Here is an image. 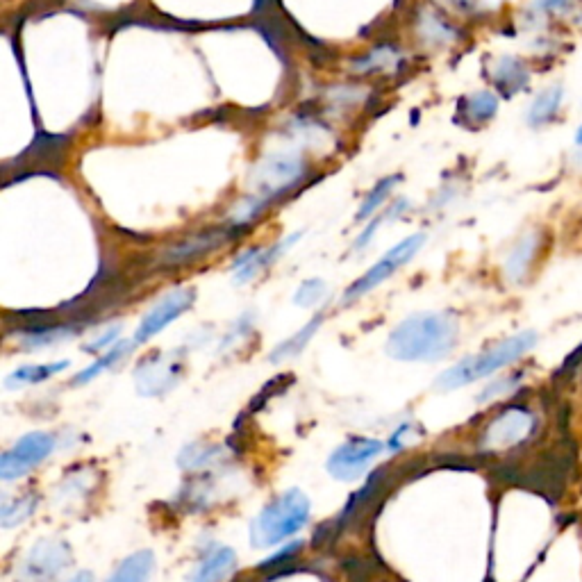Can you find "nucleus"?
<instances>
[{
	"label": "nucleus",
	"mask_w": 582,
	"mask_h": 582,
	"mask_svg": "<svg viewBox=\"0 0 582 582\" xmlns=\"http://www.w3.org/2000/svg\"><path fill=\"white\" fill-rule=\"evenodd\" d=\"M387 451V444L373 437H348L328 457L326 469L332 478L351 482L362 478L371 469V464Z\"/></svg>",
	"instance_id": "8"
},
{
	"label": "nucleus",
	"mask_w": 582,
	"mask_h": 582,
	"mask_svg": "<svg viewBox=\"0 0 582 582\" xmlns=\"http://www.w3.org/2000/svg\"><path fill=\"white\" fill-rule=\"evenodd\" d=\"M303 160L294 153H276L269 155L266 160L255 169V189L253 194L241 203L232 221L235 223H248L253 216L260 214L273 198L280 196L282 191L294 187L298 180L303 178Z\"/></svg>",
	"instance_id": "4"
},
{
	"label": "nucleus",
	"mask_w": 582,
	"mask_h": 582,
	"mask_svg": "<svg viewBox=\"0 0 582 582\" xmlns=\"http://www.w3.org/2000/svg\"><path fill=\"white\" fill-rule=\"evenodd\" d=\"M221 235L219 232H212V235H205V237H198V239H191V241H187V244H182V246H178V248H173V251L166 255L169 257L171 262H176V264H180V262H185V260H189V257H196V255H201V253H207V251H212V248L216 246V244H221Z\"/></svg>",
	"instance_id": "27"
},
{
	"label": "nucleus",
	"mask_w": 582,
	"mask_h": 582,
	"mask_svg": "<svg viewBox=\"0 0 582 582\" xmlns=\"http://www.w3.org/2000/svg\"><path fill=\"white\" fill-rule=\"evenodd\" d=\"M57 446V437L51 432H28L16 442L10 451H5L0 460V478L5 482L28 476L32 469L44 464Z\"/></svg>",
	"instance_id": "9"
},
{
	"label": "nucleus",
	"mask_w": 582,
	"mask_h": 582,
	"mask_svg": "<svg viewBox=\"0 0 582 582\" xmlns=\"http://www.w3.org/2000/svg\"><path fill=\"white\" fill-rule=\"evenodd\" d=\"M182 376V360L173 353H153L135 371V382L141 396H162L178 385Z\"/></svg>",
	"instance_id": "12"
},
{
	"label": "nucleus",
	"mask_w": 582,
	"mask_h": 582,
	"mask_svg": "<svg viewBox=\"0 0 582 582\" xmlns=\"http://www.w3.org/2000/svg\"><path fill=\"white\" fill-rule=\"evenodd\" d=\"M323 317H314L310 323H305V326L296 332V335H291L285 342H280L276 348H273L271 355H269V362L273 364H280L285 360H291V357L301 355L305 351V346L312 342V337L317 335V330L321 328Z\"/></svg>",
	"instance_id": "23"
},
{
	"label": "nucleus",
	"mask_w": 582,
	"mask_h": 582,
	"mask_svg": "<svg viewBox=\"0 0 582 582\" xmlns=\"http://www.w3.org/2000/svg\"><path fill=\"white\" fill-rule=\"evenodd\" d=\"M223 457V446L212 442H194L180 451L178 464L185 471H207L219 464Z\"/></svg>",
	"instance_id": "22"
},
{
	"label": "nucleus",
	"mask_w": 582,
	"mask_h": 582,
	"mask_svg": "<svg viewBox=\"0 0 582 582\" xmlns=\"http://www.w3.org/2000/svg\"><path fill=\"white\" fill-rule=\"evenodd\" d=\"M537 417L526 405H510L487 423L480 435V446L485 451H505L526 442L535 432Z\"/></svg>",
	"instance_id": "7"
},
{
	"label": "nucleus",
	"mask_w": 582,
	"mask_h": 582,
	"mask_svg": "<svg viewBox=\"0 0 582 582\" xmlns=\"http://www.w3.org/2000/svg\"><path fill=\"white\" fill-rule=\"evenodd\" d=\"M119 335H121V323H114V326L107 328L101 337L94 339V342H89L85 346V351L87 353H105V351H110V348L114 344H119Z\"/></svg>",
	"instance_id": "34"
},
{
	"label": "nucleus",
	"mask_w": 582,
	"mask_h": 582,
	"mask_svg": "<svg viewBox=\"0 0 582 582\" xmlns=\"http://www.w3.org/2000/svg\"><path fill=\"white\" fill-rule=\"evenodd\" d=\"M194 305V291L191 289H176L166 294L160 303H157L151 312L141 319L139 328L135 332V344H146L148 339L160 335L164 328H169L180 314H185L189 307Z\"/></svg>",
	"instance_id": "13"
},
{
	"label": "nucleus",
	"mask_w": 582,
	"mask_h": 582,
	"mask_svg": "<svg viewBox=\"0 0 582 582\" xmlns=\"http://www.w3.org/2000/svg\"><path fill=\"white\" fill-rule=\"evenodd\" d=\"M537 342L539 335L535 330H521L517 335L507 337L503 342H498L485 348V351L464 357V360L453 364L451 369H446L442 376L435 380V387L442 389V392H453V389L467 387L471 382L494 376V373L523 360V357L537 346Z\"/></svg>",
	"instance_id": "2"
},
{
	"label": "nucleus",
	"mask_w": 582,
	"mask_h": 582,
	"mask_svg": "<svg viewBox=\"0 0 582 582\" xmlns=\"http://www.w3.org/2000/svg\"><path fill=\"white\" fill-rule=\"evenodd\" d=\"M564 105H567V87L562 82H551L532 96L526 107V123L532 130H544L562 119Z\"/></svg>",
	"instance_id": "15"
},
{
	"label": "nucleus",
	"mask_w": 582,
	"mask_h": 582,
	"mask_svg": "<svg viewBox=\"0 0 582 582\" xmlns=\"http://www.w3.org/2000/svg\"><path fill=\"white\" fill-rule=\"evenodd\" d=\"M385 489H389V469L373 471L367 478V482H364V487L357 489V492L348 498L342 514H339L332 526H328V530L335 532V535H342L351 523L360 521L364 517V512H367L369 507L376 505V501Z\"/></svg>",
	"instance_id": "14"
},
{
	"label": "nucleus",
	"mask_w": 582,
	"mask_h": 582,
	"mask_svg": "<svg viewBox=\"0 0 582 582\" xmlns=\"http://www.w3.org/2000/svg\"><path fill=\"white\" fill-rule=\"evenodd\" d=\"M573 164L582 169V148H576V155H573Z\"/></svg>",
	"instance_id": "39"
},
{
	"label": "nucleus",
	"mask_w": 582,
	"mask_h": 582,
	"mask_svg": "<svg viewBox=\"0 0 582 582\" xmlns=\"http://www.w3.org/2000/svg\"><path fill=\"white\" fill-rule=\"evenodd\" d=\"M401 180L398 176H392V178H385V180H380L376 187H373V191L371 194L367 196V201L362 203V207H360V212H357V221H364V219H369V216H373L376 214L380 207H382V203L387 201L389 198V194H392V189L396 187V182Z\"/></svg>",
	"instance_id": "28"
},
{
	"label": "nucleus",
	"mask_w": 582,
	"mask_h": 582,
	"mask_svg": "<svg viewBox=\"0 0 582 582\" xmlns=\"http://www.w3.org/2000/svg\"><path fill=\"white\" fill-rule=\"evenodd\" d=\"M328 296V287L326 282L314 278V280H305L301 287H298L296 296H294V303L301 305V307H317L319 303H323V298Z\"/></svg>",
	"instance_id": "31"
},
{
	"label": "nucleus",
	"mask_w": 582,
	"mask_h": 582,
	"mask_svg": "<svg viewBox=\"0 0 582 582\" xmlns=\"http://www.w3.org/2000/svg\"><path fill=\"white\" fill-rule=\"evenodd\" d=\"M546 248V232L530 228L514 241L503 260V276L510 285H526Z\"/></svg>",
	"instance_id": "11"
},
{
	"label": "nucleus",
	"mask_w": 582,
	"mask_h": 582,
	"mask_svg": "<svg viewBox=\"0 0 582 582\" xmlns=\"http://www.w3.org/2000/svg\"><path fill=\"white\" fill-rule=\"evenodd\" d=\"M71 564V546L60 537H44L16 562V582H57Z\"/></svg>",
	"instance_id": "5"
},
{
	"label": "nucleus",
	"mask_w": 582,
	"mask_h": 582,
	"mask_svg": "<svg viewBox=\"0 0 582 582\" xmlns=\"http://www.w3.org/2000/svg\"><path fill=\"white\" fill-rule=\"evenodd\" d=\"M155 571L153 551H137L128 555L105 582H148Z\"/></svg>",
	"instance_id": "21"
},
{
	"label": "nucleus",
	"mask_w": 582,
	"mask_h": 582,
	"mask_svg": "<svg viewBox=\"0 0 582 582\" xmlns=\"http://www.w3.org/2000/svg\"><path fill=\"white\" fill-rule=\"evenodd\" d=\"M301 237H303V232H294V235L282 239L276 246L266 248V251H262V248H251V251H246L244 255L237 257L235 264H232V280H235L237 285H246L248 280L260 276L266 266H271L273 262H276L280 255H285Z\"/></svg>",
	"instance_id": "17"
},
{
	"label": "nucleus",
	"mask_w": 582,
	"mask_h": 582,
	"mask_svg": "<svg viewBox=\"0 0 582 582\" xmlns=\"http://www.w3.org/2000/svg\"><path fill=\"white\" fill-rule=\"evenodd\" d=\"M251 326H253V319H251V314H246V317H241V319L237 321L235 330H232L230 335L226 337V342H223V348H228L232 342H235V339H239L241 335H246V332L251 330Z\"/></svg>",
	"instance_id": "36"
},
{
	"label": "nucleus",
	"mask_w": 582,
	"mask_h": 582,
	"mask_svg": "<svg viewBox=\"0 0 582 582\" xmlns=\"http://www.w3.org/2000/svg\"><path fill=\"white\" fill-rule=\"evenodd\" d=\"M521 380H523V371L510 373V376H503V378H498L494 382H489V385L480 392L478 401L480 403H487V401H496V398L512 394L514 389H517L521 385Z\"/></svg>",
	"instance_id": "30"
},
{
	"label": "nucleus",
	"mask_w": 582,
	"mask_h": 582,
	"mask_svg": "<svg viewBox=\"0 0 582 582\" xmlns=\"http://www.w3.org/2000/svg\"><path fill=\"white\" fill-rule=\"evenodd\" d=\"M69 364H71L69 360L48 362V364H26V367H19L5 378V387L7 389H21V387H30V385H41V382L51 380L53 376H57V373L69 369Z\"/></svg>",
	"instance_id": "19"
},
{
	"label": "nucleus",
	"mask_w": 582,
	"mask_h": 582,
	"mask_svg": "<svg viewBox=\"0 0 582 582\" xmlns=\"http://www.w3.org/2000/svg\"><path fill=\"white\" fill-rule=\"evenodd\" d=\"M526 26L539 37L553 35V28L582 23V0H532L526 7Z\"/></svg>",
	"instance_id": "10"
},
{
	"label": "nucleus",
	"mask_w": 582,
	"mask_h": 582,
	"mask_svg": "<svg viewBox=\"0 0 582 582\" xmlns=\"http://www.w3.org/2000/svg\"><path fill=\"white\" fill-rule=\"evenodd\" d=\"M91 492V485H89V473H82V471H69V476L62 480V485L57 487V498L60 501H76V498L85 496Z\"/></svg>",
	"instance_id": "29"
},
{
	"label": "nucleus",
	"mask_w": 582,
	"mask_h": 582,
	"mask_svg": "<svg viewBox=\"0 0 582 582\" xmlns=\"http://www.w3.org/2000/svg\"><path fill=\"white\" fill-rule=\"evenodd\" d=\"M137 344H135V339H132V342H119V344H114L110 351H105L101 357H98L96 362H91L89 367H85L82 369L76 378H73L71 382L73 385H87V382H91V380H96L98 376H101L103 371H107V369H114L116 364H119L123 357H126L132 348H135Z\"/></svg>",
	"instance_id": "24"
},
{
	"label": "nucleus",
	"mask_w": 582,
	"mask_h": 582,
	"mask_svg": "<svg viewBox=\"0 0 582 582\" xmlns=\"http://www.w3.org/2000/svg\"><path fill=\"white\" fill-rule=\"evenodd\" d=\"M412 439H414V423L405 421L392 432V437H389V442H387V451L401 453L403 448L412 442Z\"/></svg>",
	"instance_id": "35"
},
{
	"label": "nucleus",
	"mask_w": 582,
	"mask_h": 582,
	"mask_svg": "<svg viewBox=\"0 0 582 582\" xmlns=\"http://www.w3.org/2000/svg\"><path fill=\"white\" fill-rule=\"evenodd\" d=\"M405 205H407V201H398V203H396V205L392 207V210H387L385 214H380V216H376V219H373V221L369 223V226H367V228H364V232H362V235L355 239V246H353V251H362V248H364V246H367V244H369V241H371V237H373V235H376V230H378V226H380V223H382V221H385V219H392V216H396V214H398V207H405Z\"/></svg>",
	"instance_id": "33"
},
{
	"label": "nucleus",
	"mask_w": 582,
	"mask_h": 582,
	"mask_svg": "<svg viewBox=\"0 0 582 582\" xmlns=\"http://www.w3.org/2000/svg\"><path fill=\"white\" fill-rule=\"evenodd\" d=\"M310 498L301 489H287L262 507L251 523V544L257 548H273L301 532L310 521Z\"/></svg>",
	"instance_id": "3"
},
{
	"label": "nucleus",
	"mask_w": 582,
	"mask_h": 582,
	"mask_svg": "<svg viewBox=\"0 0 582 582\" xmlns=\"http://www.w3.org/2000/svg\"><path fill=\"white\" fill-rule=\"evenodd\" d=\"M457 332L451 312L412 314L392 330L387 353L401 362H439L453 353Z\"/></svg>",
	"instance_id": "1"
},
{
	"label": "nucleus",
	"mask_w": 582,
	"mask_h": 582,
	"mask_svg": "<svg viewBox=\"0 0 582 582\" xmlns=\"http://www.w3.org/2000/svg\"><path fill=\"white\" fill-rule=\"evenodd\" d=\"M423 244H426V235H423V232H419V235L407 237L403 241H398V244L389 248V251L382 255L380 260L373 264L362 278H357L353 285L344 291L342 303L351 305V303L357 301V298H362L364 294H369V291H373L378 285H382V282H385L389 276H394L398 269H403V266L421 251Z\"/></svg>",
	"instance_id": "6"
},
{
	"label": "nucleus",
	"mask_w": 582,
	"mask_h": 582,
	"mask_svg": "<svg viewBox=\"0 0 582 582\" xmlns=\"http://www.w3.org/2000/svg\"><path fill=\"white\" fill-rule=\"evenodd\" d=\"M489 76L501 98H512L526 91L532 82V66L519 55H503L492 64Z\"/></svg>",
	"instance_id": "16"
},
{
	"label": "nucleus",
	"mask_w": 582,
	"mask_h": 582,
	"mask_svg": "<svg viewBox=\"0 0 582 582\" xmlns=\"http://www.w3.org/2000/svg\"><path fill=\"white\" fill-rule=\"evenodd\" d=\"M498 107H501V96L496 91L482 89L471 94L467 98H462V107L460 112L464 119L473 126H482V123H489L498 114Z\"/></svg>",
	"instance_id": "20"
},
{
	"label": "nucleus",
	"mask_w": 582,
	"mask_h": 582,
	"mask_svg": "<svg viewBox=\"0 0 582 582\" xmlns=\"http://www.w3.org/2000/svg\"><path fill=\"white\" fill-rule=\"evenodd\" d=\"M573 144H576V148H582V123L576 128V135H573Z\"/></svg>",
	"instance_id": "38"
},
{
	"label": "nucleus",
	"mask_w": 582,
	"mask_h": 582,
	"mask_svg": "<svg viewBox=\"0 0 582 582\" xmlns=\"http://www.w3.org/2000/svg\"><path fill=\"white\" fill-rule=\"evenodd\" d=\"M76 328L73 326H57V328H37V330H28V332H21L19 342L23 348H28V351H37V348H46V346H53V344H60L64 339H69L76 335Z\"/></svg>",
	"instance_id": "25"
},
{
	"label": "nucleus",
	"mask_w": 582,
	"mask_h": 582,
	"mask_svg": "<svg viewBox=\"0 0 582 582\" xmlns=\"http://www.w3.org/2000/svg\"><path fill=\"white\" fill-rule=\"evenodd\" d=\"M39 507V496L35 494H23L19 498H14V501H5L3 503V510H0V523H3V528H14L19 526V523L28 521L35 510Z\"/></svg>",
	"instance_id": "26"
},
{
	"label": "nucleus",
	"mask_w": 582,
	"mask_h": 582,
	"mask_svg": "<svg viewBox=\"0 0 582 582\" xmlns=\"http://www.w3.org/2000/svg\"><path fill=\"white\" fill-rule=\"evenodd\" d=\"M303 546H305V544L301 542V539H296V542H291V544H287V546L278 548V551L273 553L271 557H266V560L260 564V569H262V571H269V569L287 567V564H291V562L296 560L298 555H301Z\"/></svg>",
	"instance_id": "32"
},
{
	"label": "nucleus",
	"mask_w": 582,
	"mask_h": 582,
	"mask_svg": "<svg viewBox=\"0 0 582 582\" xmlns=\"http://www.w3.org/2000/svg\"><path fill=\"white\" fill-rule=\"evenodd\" d=\"M237 569V553L230 546L214 544L210 551L198 560L194 571L189 573V582H223Z\"/></svg>",
	"instance_id": "18"
},
{
	"label": "nucleus",
	"mask_w": 582,
	"mask_h": 582,
	"mask_svg": "<svg viewBox=\"0 0 582 582\" xmlns=\"http://www.w3.org/2000/svg\"><path fill=\"white\" fill-rule=\"evenodd\" d=\"M66 582H96V578H94V573H89V571H78L76 576L69 578Z\"/></svg>",
	"instance_id": "37"
}]
</instances>
